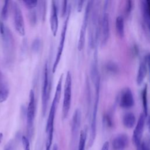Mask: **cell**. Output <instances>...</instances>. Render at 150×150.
Wrapping results in <instances>:
<instances>
[{
	"label": "cell",
	"mask_w": 150,
	"mask_h": 150,
	"mask_svg": "<svg viewBox=\"0 0 150 150\" xmlns=\"http://www.w3.org/2000/svg\"><path fill=\"white\" fill-rule=\"evenodd\" d=\"M0 33L1 35L4 58L6 63L13 61L15 53V42L10 29L0 22Z\"/></svg>",
	"instance_id": "obj_1"
},
{
	"label": "cell",
	"mask_w": 150,
	"mask_h": 150,
	"mask_svg": "<svg viewBox=\"0 0 150 150\" xmlns=\"http://www.w3.org/2000/svg\"><path fill=\"white\" fill-rule=\"evenodd\" d=\"M63 74H62L57 81V84L56 87V91L54 96L51 104L48 118L47 120L46 132L47 134H53L54 130V121L57 110V107L59 104L60 98L61 97L62 88V81H63Z\"/></svg>",
	"instance_id": "obj_2"
},
{
	"label": "cell",
	"mask_w": 150,
	"mask_h": 150,
	"mask_svg": "<svg viewBox=\"0 0 150 150\" xmlns=\"http://www.w3.org/2000/svg\"><path fill=\"white\" fill-rule=\"evenodd\" d=\"M95 86V99L93 108V112L91 118L90 130V138L88 141V146L91 147L95 140L96 136V124H97V114L98 111V106L100 98V76L98 77L94 82Z\"/></svg>",
	"instance_id": "obj_3"
},
{
	"label": "cell",
	"mask_w": 150,
	"mask_h": 150,
	"mask_svg": "<svg viewBox=\"0 0 150 150\" xmlns=\"http://www.w3.org/2000/svg\"><path fill=\"white\" fill-rule=\"evenodd\" d=\"M50 79L49 73L48 63L46 62L44 65L43 72V82L42 89V110L43 115H45L48 105L50 93Z\"/></svg>",
	"instance_id": "obj_4"
},
{
	"label": "cell",
	"mask_w": 150,
	"mask_h": 150,
	"mask_svg": "<svg viewBox=\"0 0 150 150\" xmlns=\"http://www.w3.org/2000/svg\"><path fill=\"white\" fill-rule=\"evenodd\" d=\"M71 75L69 71L66 73L64 87V98L62 105V118L64 120L68 116L71 106Z\"/></svg>",
	"instance_id": "obj_5"
},
{
	"label": "cell",
	"mask_w": 150,
	"mask_h": 150,
	"mask_svg": "<svg viewBox=\"0 0 150 150\" xmlns=\"http://www.w3.org/2000/svg\"><path fill=\"white\" fill-rule=\"evenodd\" d=\"M70 11H71V6H68V11H67V15H66V19L64 21V22L63 23V27H62V29L60 42H59V44L58 45L55 60L54 61V63H53V67H52V72H53V73H55V71L57 69V67L59 65V63L60 62V60L61 59V57H62V53H63V50L64 46V43H65L66 31H67V26H68V23H69V18H70Z\"/></svg>",
	"instance_id": "obj_6"
},
{
	"label": "cell",
	"mask_w": 150,
	"mask_h": 150,
	"mask_svg": "<svg viewBox=\"0 0 150 150\" xmlns=\"http://www.w3.org/2000/svg\"><path fill=\"white\" fill-rule=\"evenodd\" d=\"M35 97L33 90H30L29 95V103L26 113V127L27 132L29 137H31L33 132L34 120L35 118Z\"/></svg>",
	"instance_id": "obj_7"
},
{
	"label": "cell",
	"mask_w": 150,
	"mask_h": 150,
	"mask_svg": "<svg viewBox=\"0 0 150 150\" xmlns=\"http://www.w3.org/2000/svg\"><path fill=\"white\" fill-rule=\"evenodd\" d=\"M93 1H90L87 2L86 5L83 19L82 21L81 26L80 30V34H79V39L78 41V45L77 48L79 51H81L84 46L85 45V40H86V32L87 28L89 22V18L90 15L92 8V5L93 4Z\"/></svg>",
	"instance_id": "obj_8"
},
{
	"label": "cell",
	"mask_w": 150,
	"mask_h": 150,
	"mask_svg": "<svg viewBox=\"0 0 150 150\" xmlns=\"http://www.w3.org/2000/svg\"><path fill=\"white\" fill-rule=\"evenodd\" d=\"M12 8L15 29L20 36H23L25 35V27L22 12L16 2H12Z\"/></svg>",
	"instance_id": "obj_9"
},
{
	"label": "cell",
	"mask_w": 150,
	"mask_h": 150,
	"mask_svg": "<svg viewBox=\"0 0 150 150\" xmlns=\"http://www.w3.org/2000/svg\"><path fill=\"white\" fill-rule=\"evenodd\" d=\"M146 116L141 113L139 117L132 135V142L135 147H139L141 145V138L143 134Z\"/></svg>",
	"instance_id": "obj_10"
},
{
	"label": "cell",
	"mask_w": 150,
	"mask_h": 150,
	"mask_svg": "<svg viewBox=\"0 0 150 150\" xmlns=\"http://www.w3.org/2000/svg\"><path fill=\"white\" fill-rule=\"evenodd\" d=\"M119 104L123 108H129L134 105V99L131 89L126 88L122 90L120 97Z\"/></svg>",
	"instance_id": "obj_11"
},
{
	"label": "cell",
	"mask_w": 150,
	"mask_h": 150,
	"mask_svg": "<svg viewBox=\"0 0 150 150\" xmlns=\"http://www.w3.org/2000/svg\"><path fill=\"white\" fill-rule=\"evenodd\" d=\"M50 25L53 36H56L59 27V21L57 16V6L56 1H52L51 2Z\"/></svg>",
	"instance_id": "obj_12"
},
{
	"label": "cell",
	"mask_w": 150,
	"mask_h": 150,
	"mask_svg": "<svg viewBox=\"0 0 150 150\" xmlns=\"http://www.w3.org/2000/svg\"><path fill=\"white\" fill-rule=\"evenodd\" d=\"M81 112L80 108H77L73 115L71 122V133L73 140L75 139L77 136L81 124Z\"/></svg>",
	"instance_id": "obj_13"
},
{
	"label": "cell",
	"mask_w": 150,
	"mask_h": 150,
	"mask_svg": "<svg viewBox=\"0 0 150 150\" xmlns=\"http://www.w3.org/2000/svg\"><path fill=\"white\" fill-rule=\"evenodd\" d=\"M100 30H101L102 43L105 44L107 42L110 34V21L109 15L107 12H104L101 21Z\"/></svg>",
	"instance_id": "obj_14"
},
{
	"label": "cell",
	"mask_w": 150,
	"mask_h": 150,
	"mask_svg": "<svg viewBox=\"0 0 150 150\" xmlns=\"http://www.w3.org/2000/svg\"><path fill=\"white\" fill-rule=\"evenodd\" d=\"M128 144V137L125 134L117 135L112 141V147L114 150H123Z\"/></svg>",
	"instance_id": "obj_15"
},
{
	"label": "cell",
	"mask_w": 150,
	"mask_h": 150,
	"mask_svg": "<svg viewBox=\"0 0 150 150\" xmlns=\"http://www.w3.org/2000/svg\"><path fill=\"white\" fill-rule=\"evenodd\" d=\"M9 88L7 81L0 73V103L5 102L8 98Z\"/></svg>",
	"instance_id": "obj_16"
},
{
	"label": "cell",
	"mask_w": 150,
	"mask_h": 150,
	"mask_svg": "<svg viewBox=\"0 0 150 150\" xmlns=\"http://www.w3.org/2000/svg\"><path fill=\"white\" fill-rule=\"evenodd\" d=\"M146 65V60H143L139 63L137 76V83L138 85H141L145 78L147 70Z\"/></svg>",
	"instance_id": "obj_17"
},
{
	"label": "cell",
	"mask_w": 150,
	"mask_h": 150,
	"mask_svg": "<svg viewBox=\"0 0 150 150\" xmlns=\"http://www.w3.org/2000/svg\"><path fill=\"white\" fill-rule=\"evenodd\" d=\"M122 123L127 128H133L136 123V118L135 115L131 112L125 113L122 117Z\"/></svg>",
	"instance_id": "obj_18"
},
{
	"label": "cell",
	"mask_w": 150,
	"mask_h": 150,
	"mask_svg": "<svg viewBox=\"0 0 150 150\" xmlns=\"http://www.w3.org/2000/svg\"><path fill=\"white\" fill-rule=\"evenodd\" d=\"M115 28L119 36L123 38L124 35V20L122 16H118L116 18Z\"/></svg>",
	"instance_id": "obj_19"
},
{
	"label": "cell",
	"mask_w": 150,
	"mask_h": 150,
	"mask_svg": "<svg viewBox=\"0 0 150 150\" xmlns=\"http://www.w3.org/2000/svg\"><path fill=\"white\" fill-rule=\"evenodd\" d=\"M142 8L143 15L146 23L150 22V0L142 1Z\"/></svg>",
	"instance_id": "obj_20"
},
{
	"label": "cell",
	"mask_w": 150,
	"mask_h": 150,
	"mask_svg": "<svg viewBox=\"0 0 150 150\" xmlns=\"http://www.w3.org/2000/svg\"><path fill=\"white\" fill-rule=\"evenodd\" d=\"M147 84H145L142 91V106L144 110V114L145 115H148V88Z\"/></svg>",
	"instance_id": "obj_21"
},
{
	"label": "cell",
	"mask_w": 150,
	"mask_h": 150,
	"mask_svg": "<svg viewBox=\"0 0 150 150\" xmlns=\"http://www.w3.org/2000/svg\"><path fill=\"white\" fill-rule=\"evenodd\" d=\"M87 139V129L84 128L80 132L78 150H85L86 142Z\"/></svg>",
	"instance_id": "obj_22"
},
{
	"label": "cell",
	"mask_w": 150,
	"mask_h": 150,
	"mask_svg": "<svg viewBox=\"0 0 150 150\" xmlns=\"http://www.w3.org/2000/svg\"><path fill=\"white\" fill-rule=\"evenodd\" d=\"M9 2H10L7 0L4 1V5L2 8L1 12V19H2V21H6L8 18Z\"/></svg>",
	"instance_id": "obj_23"
},
{
	"label": "cell",
	"mask_w": 150,
	"mask_h": 150,
	"mask_svg": "<svg viewBox=\"0 0 150 150\" xmlns=\"http://www.w3.org/2000/svg\"><path fill=\"white\" fill-rule=\"evenodd\" d=\"M28 21L32 26H35L37 23V14L34 9L30 10L28 14Z\"/></svg>",
	"instance_id": "obj_24"
},
{
	"label": "cell",
	"mask_w": 150,
	"mask_h": 150,
	"mask_svg": "<svg viewBox=\"0 0 150 150\" xmlns=\"http://www.w3.org/2000/svg\"><path fill=\"white\" fill-rule=\"evenodd\" d=\"M41 47V40L39 38H35L32 43L31 45V49L32 52L34 53H38Z\"/></svg>",
	"instance_id": "obj_25"
},
{
	"label": "cell",
	"mask_w": 150,
	"mask_h": 150,
	"mask_svg": "<svg viewBox=\"0 0 150 150\" xmlns=\"http://www.w3.org/2000/svg\"><path fill=\"white\" fill-rule=\"evenodd\" d=\"M23 4L29 10L34 9L35 7L38 5V1L36 0H23Z\"/></svg>",
	"instance_id": "obj_26"
},
{
	"label": "cell",
	"mask_w": 150,
	"mask_h": 150,
	"mask_svg": "<svg viewBox=\"0 0 150 150\" xmlns=\"http://www.w3.org/2000/svg\"><path fill=\"white\" fill-rule=\"evenodd\" d=\"M40 3L39 5V11L41 15V17L43 21L45 19V16L46 13V8H47V4L46 1H40L39 2Z\"/></svg>",
	"instance_id": "obj_27"
},
{
	"label": "cell",
	"mask_w": 150,
	"mask_h": 150,
	"mask_svg": "<svg viewBox=\"0 0 150 150\" xmlns=\"http://www.w3.org/2000/svg\"><path fill=\"white\" fill-rule=\"evenodd\" d=\"M67 11H68L67 1H63L62 2V6H61V16L64 17L65 15H67Z\"/></svg>",
	"instance_id": "obj_28"
},
{
	"label": "cell",
	"mask_w": 150,
	"mask_h": 150,
	"mask_svg": "<svg viewBox=\"0 0 150 150\" xmlns=\"http://www.w3.org/2000/svg\"><path fill=\"white\" fill-rule=\"evenodd\" d=\"M22 142L23 147V150H30L29 141L26 137L23 136L22 137Z\"/></svg>",
	"instance_id": "obj_29"
},
{
	"label": "cell",
	"mask_w": 150,
	"mask_h": 150,
	"mask_svg": "<svg viewBox=\"0 0 150 150\" xmlns=\"http://www.w3.org/2000/svg\"><path fill=\"white\" fill-rule=\"evenodd\" d=\"M132 1H127L126 2L125 6V13L126 15H129L132 11Z\"/></svg>",
	"instance_id": "obj_30"
},
{
	"label": "cell",
	"mask_w": 150,
	"mask_h": 150,
	"mask_svg": "<svg viewBox=\"0 0 150 150\" xmlns=\"http://www.w3.org/2000/svg\"><path fill=\"white\" fill-rule=\"evenodd\" d=\"M106 69L108 71L111 72H116L117 71V65L112 62H109L106 65Z\"/></svg>",
	"instance_id": "obj_31"
},
{
	"label": "cell",
	"mask_w": 150,
	"mask_h": 150,
	"mask_svg": "<svg viewBox=\"0 0 150 150\" xmlns=\"http://www.w3.org/2000/svg\"><path fill=\"white\" fill-rule=\"evenodd\" d=\"M104 122L108 127H111L112 125V121L109 114H105L104 117Z\"/></svg>",
	"instance_id": "obj_32"
},
{
	"label": "cell",
	"mask_w": 150,
	"mask_h": 150,
	"mask_svg": "<svg viewBox=\"0 0 150 150\" xmlns=\"http://www.w3.org/2000/svg\"><path fill=\"white\" fill-rule=\"evenodd\" d=\"M137 150H150L149 145L145 142H141V145L139 146L136 148Z\"/></svg>",
	"instance_id": "obj_33"
},
{
	"label": "cell",
	"mask_w": 150,
	"mask_h": 150,
	"mask_svg": "<svg viewBox=\"0 0 150 150\" xmlns=\"http://www.w3.org/2000/svg\"><path fill=\"white\" fill-rule=\"evenodd\" d=\"M4 150H15V145L14 143L12 141L9 142L5 146Z\"/></svg>",
	"instance_id": "obj_34"
},
{
	"label": "cell",
	"mask_w": 150,
	"mask_h": 150,
	"mask_svg": "<svg viewBox=\"0 0 150 150\" xmlns=\"http://www.w3.org/2000/svg\"><path fill=\"white\" fill-rule=\"evenodd\" d=\"M84 3V1H82V0L78 1V2H77V12H80L81 11Z\"/></svg>",
	"instance_id": "obj_35"
},
{
	"label": "cell",
	"mask_w": 150,
	"mask_h": 150,
	"mask_svg": "<svg viewBox=\"0 0 150 150\" xmlns=\"http://www.w3.org/2000/svg\"><path fill=\"white\" fill-rule=\"evenodd\" d=\"M109 149V142L106 141L104 143L101 150H108Z\"/></svg>",
	"instance_id": "obj_36"
},
{
	"label": "cell",
	"mask_w": 150,
	"mask_h": 150,
	"mask_svg": "<svg viewBox=\"0 0 150 150\" xmlns=\"http://www.w3.org/2000/svg\"><path fill=\"white\" fill-rule=\"evenodd\" d=\"M146 64L148 65V69L149 70V73H150V54L146 56Z\"/></svg>",
	"instance_id": "obj_37"
},
{
	"label": "cell",
	"mask_w": 150,
	"mask_h": 150,
	"mask_svg": "<svg viewBox=\"0 0 150 150\" xmlns=\"http://www.w3.org/2000/svg\"><path fill=\"white\" fill-rule=\"evenodd\" d=\"M148 129H149V131L150 132V117H149V118H148Z\"/></svg>",
	"instance_id": "obj_38"
},
{
	"label": "cell",
	"mask_w": 150,
	"mask_h": 150,
	"mask_svg": "<svg viewBox=\"0 0 150 150\" xmlns=\"http://www.w3.org/2000/svg\"><path fill=\"white\" fill-rule=\"evenodd\" d=\"M2 138H3V134L2 132H0V143L2 140Z\"/></svg>",
	"instance_id": "obj_39"
},
{
	"label": "cell",
	"mask_w": 150,
	"mask_h": 150,
	"mask_svg": "<svg viewBox=\"0 0 150 150\" xmlns=\"http://www.w3.org/2000/svg\"><path fill=\"white\" fill-rule=\"evenodd\" d=\"M53 150H57V146L56 145H55L53 148Z\"/></svg>",
	"instance_id": "obj_40"
},
{
	"label": "cell",
	"mask_w": 150,
	"mask_h": 150,
	"mask_svg": "<svg viewBox=\"0 0 150 150\" xmlns=\"http://www.w3.org/2000/svg\"><path fill=\"white\" fill-rule=\"evenodd\" d=\"M147 25H148V29H149V31H150V22H148V23H147Z\"/></svg>",
	"instance_id": "obj_41"
}]
</instances>
